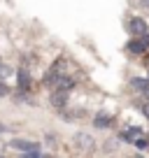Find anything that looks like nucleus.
Returning <instances> with one entry per match:
<instances>
[{"instance_id": "13", "label": "nucleus", "mask_w": 149, "mask_h": 158, "mask_svg": "<svg viewBox=\"0 0 149 158\" xmlns=\"http://www.w3.org/2000/svg\"><path fill=\"white\" fill-rule=\"evenodd\" d=\"M7 93H10V89H7V86L0 81V95H7Z\"/></svg>"}, {"instance_id": "3", "label": "nucleus", "mask_w": 149, "mask_h": 158, "mask_svg": "<svg viewBox=\"0 0 149 158\" xmlns=\"http://www.w3.org/2000/svg\"><path fill=\"white\" fill-rule=\"evenodd\" d=\"M16 81H19V89L21 91H28L30 89V74L26 68H19V72H16Z\"/></svg>"}, {"instance_id": "11", "label": "nucleus", "mask_w": 149, "mask_h": 158, "mask_svg": "<svg viewBox=\"0 0 149 158\" xmlns=\"http://www.w3.org/2000/svg\"><path fill=\"white\" fill-rule=\"evenodd\" d=\"M79 139V147H89V135H77Z\"/></svg>"}, {"instance_id": "9", "label": "nucleus", "mask_w": 149, "mask_h": 158, "mask_svg": "<svg viewBox=\"0 0 149 158\" xmlns=\"http://www.w3.org/2000/svg\"><path fill=\"white\" fill-rule=\"evenodd\" d=\"M65 100H68L65 93H54V95H51V105H54V107H63Z\"/></svg>"}, {"instance_id": "1", "label": "nucleus", "mask_w": 149, "mask_h": 158, "mask_svg": "<svg viewBox=\"0 0 149 158\" xmlns=\"http://www.w3.org/2000/svg\"><path fill=\"white\" fill-rule=\"evenodd\" d=\"M144 49H149V37H147V33L140 35V40L128 42V51H130V54H142Z\"/></svg>"}, {"instance_id": "7", "label": "nucleus", "mask_w": 149, "mask_h": 158, "mask_svg": "<svg viewBox=\"0 0 149 158\" xmlns=\"http://www.w3.org/2000/svg\"><path fill=\"white\" fill-rule=\"evenodd\" d=\"M109 123H112V118L105 116V114H98V116L93 118V126H96V128H109Z\"/></svg>"}, {"instance_id": "5", "label": "nucleus", "mask_w": 149, "mask_h": 158, "mask_svg": "<svg viewBox=\"0 0 149 158\" xmlns=\"http://www.w3.org/2000/svg\"><path fill=\"white\" fill-rule=\"evenodd\" d=\"M54 86L58 91H68V89H72V79H68V77H56L54 79Z\"/></svg>"}, {"instance_id": "10", "label": "nucleus", "mask_w": 149, "mask_h": 158, "mask_svg": "<svg viewBox=\"0 0 149 158\" xmlns=\"http://www.w3.org/2000/svg\"><path fill=\"white\" fill-rule=\"evenodd\" d=\"M133 144H135V147H138V149H147V147H149V139H147V137H144V135H140V137H138V139H135V142H133Z\"/></svg>"}, {"instance_id": "12", "label": "nucleus", "mask_w": 149, "mask_h": 158, "mask_svg": "<svg viewBox=\"0 0 149 158\" xmlns=\"http://www.w3.org/2000/svg\"><path fill=\"white\" fill-rule=\"evenodd\" d=\"M7 74H10V68H7V65H0V77H7Z\"/></svg>"}, {"instance_id": "8", "label": "nucleus", "mask_w": 149, "mask_h": 158, "mask_svg": "<svg viewBox=\"0 0 149 158\" xmlns=\"http://www.w3.org/2000/svg\"><path fill=\"white\" fill-rule=\"evenodd\" d=\"M140 135H142V130H140V128H128V130H124V135H121V137H124V139H130V142H135Z\"/></svg>"}, {"instance_id": "14", "label": "nucleus", "mask_w": 149, "mask_h": 158, "mask_svg": "<svg viewBox=\"0 0 149 158\" xmlns=\"http://www.w3.org/2000/svg\"><path fill=\"white\" fill-rule=\"evenodd\" d=\"M142 114H144V116L149 118V102H147V105H144V107H142Z\"/></svg>"}, {"instance_id": "6", "label": "nucleus", "mask_w": 149, "mask_h": 158, "mask_svg": "<svg viewBox=\"0 0 149 158\" xmlns=\"http://www.w3.org/2000/svg\"><path fill=\"white\" fill-rule=\"evenodd\" d=\"M130 86H133L135 91H147V93H149V81H147V79L133 77V79H130Z\"/></svg>"}, {"instance_id": "2", "label": "nucleus", "mask_w": 149, "mask_h": 158, "mask_svg": "<svg viewBox=\"0 0 149 158\" xmlns=\"http://www.w3.org/2000/svg\"><path fill=\"white\" fill-rule=\"evenodd\" d=\"M12 147L14 149H19V151H37L40 149V142H30V139H14L12 142Z\"/></svg>"}, {"instance_id": "4", "label": "nucleus", "mask_w": 149, "mask_h": 158, "mask_svg": "<svg viewBox=\"0 0 149 158\" xmlns=\"http://www.w3.org/2000/svg\"><path fill=\"white\" fill-rule=\"evenodd\" d=\"M128 28H130L133 35H144V33H147V23H144L142 19H130Z\"/></svg>"}]
</instances>
